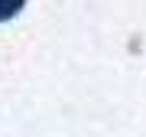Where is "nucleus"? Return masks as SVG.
<instances>
[{
	"mask_svg": "<svg viewBox=\"0 0 146 137\" xmlns=\"http://www.w3.org/2000/svg\"><path fill=\"white\" fill-rule=\"evenodd\" d=\"M26 3V0H0V20H7V16H13L20 7Z\"/></svg>",
	"mask_w": 146,
	"mask_h": 137,
	"instance_id": "obj_1",
	"label": "nucleus"
}]
</instances>
